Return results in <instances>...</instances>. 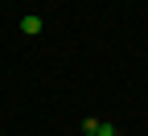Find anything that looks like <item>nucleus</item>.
Masks as SVG:
<instances>
[{"mask_svg": "<svg viewBox=\"0 0 148 136\" xmlns=\"http://www.w3.org/2000/svg\"><path fill=\"white\" fill-rule=\"evenodd\" d=\"M21 33H41V17H21Z\"/></svg>", "mask_w": 148, "mask_h": 136, "instance_id": "1", "label": "nucleus"}, {"mask_svg": "<svg viewBox=\"0 0 148 136\" xmlns=\"http://www.w3.org/2000/svg\"><path fill=\"white\" fill-rule=\"evenodd\" d=\"M95 136H115V124H111V120H99V128H95Z\"/></svg>", "mask_w": 148, "mask_h": 136, "instance_id": "2", "label": "nucleus"}]
</instances>
